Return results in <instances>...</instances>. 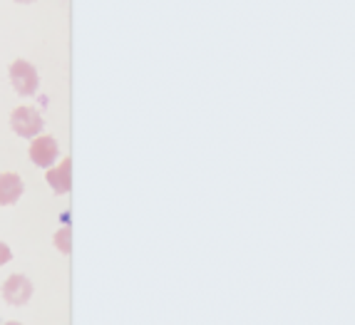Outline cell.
Returning a JSON list of instances; mask_svg holds the SVG:
<instances>
[{
  "mask_svg": "<svg viewBox=\"0 0 355 325\" xmlns=\"http://www.w3.org/2000/svg\"><path fill=\"white\" fill-rule=\"evenodd\" d=\"M10 127L20 137H37L42 132V117L35 107H18L10 114Z\"/></svg>",
  "mask_w": 355,
  "mask_h": 325,
  "instance_id": "1",
  "label": "cell"
},
{
  "mask_svg": "<svg viewBox=\"0 0 355 325\" xmlns=\"http://www.w3.org/2000/svg\"><path fill=\"white\" fill-rule=\"evenodd\" d=\"M10 82L12 87L18 89V95H35L37 89V70L33 65H30L28 60H15L10 67Z\"/></svg>",
  "mask_w": 355,
  "mask_h": 325,
  "instance_id": "2",
  "label": "cell"
},
{
  "mask_svg": "<svg viewBox=\"0 0 355 325\" xmlns=\"http://www.w3.org/2000/svg\"><path fill=\"white\" fill-rule=\"evenodd\" d=\"M30 296H33V283L25 276H20V273L10 276L6 281V286H3V298L10 306H25L30 301Z\"/></svg>",
  "mask_w": 355,
  "mask_h": 325,
  "instance_id": "3",
  "label": "cell"
},
{
  "mask_svg": "<svg viewBox=\"0 0 355 325\" xmlns=\"http://www.w3.org/2000/svg\"><path fill=\"white\" fill-rule=\"evenodd\" d=\"M30 159L35 161L37 166H53V161L58 159V142H55L53 137H37L33 147H30Z\"/></svg>",
  "mask_w": 355,
  "mask_h": 325,
  "instance_id": "4",
  "label": "cell"
},
{
  "mask_svg": "<svg viewBox=\"0 0 355 325\" xmlns=\"http://www.w3.org/2000/svg\"><path fill=\"white\" fill-rule=\"evenodd\" d=\"M23 196V179L18 174H0V207H10Z\"/></svg>",
  "mask_w": 355,
  "mask_h": 325,
  "instance_id": "5",
  "label": "cell"
},
{
  "mask_svg": "<svg viewBox=\"0 0 355 325\" xmlns=\"http://www.w3.org/2000/svg\"><path fill=\"white\" fill-rule=\"evenodd\" d=\"M45 177H48V184L55 189V194H67V191H70V184H72V161H70V157L60 161V166L50 169Z\"/></svg>",
  "mask_w": 355,
  "mask_h": 325,
  "instance_id": "6",
  "label": "cell"
},
{
  "mask_svg": "<svg viewBox=\"0 0 355 325\" xmlns=\"http://www.w3.org/2000/svg\"><path fill=\"white\" fill-rule=\"evenodd\" d=\"M72 243V234H70V226H65V229H60L58 234H55V246H58L62 254H70V246Z\"/></svg>",
  "mask_w": 355,
  "mask_h": 325,
  "instance_id": "7",
  "label": "cell"
},
{
  "mask_svg": "<svg viewBox=\"0 0 355 325\" xmlns=\"http://www.w3.org/2000/svg\"><path fill=\"white\" fill-rule=\"evenodd\" d=\"M12 258V254H10V249H8L6 243L0 241V266H3V263H8V261Z\"/></svg>",
  "mask_w": 355,
  "mask_h": 325,
  "instance_id": "8",
  "label": "cell"
},
{
  "mask_svg": "<svg viewBox=\"0 0 355 325\" xmlns=\"http://www.w3.org/2000/svg\"><path fill=\"white\" fill-rule=\"evenodd\" d=\"M15 3H35V0H15Z\"/></svg>",
  "mask_w": 355,
  "mask_h": 325,
  "instance_id": "9",
  "label": "cell"
},
{
  "mask_svg": "<svg viewBox=\"0 0 355 325\" xmlns=\"http://www.w3.org/2000/svg\"><path fill=\"white\" fill-rule=\"evenodd\" d=\"M3 325H20V323H3Z\"/></svg>",
  "mask_w": 355,
  "mask_h": 325,
  "instance_id": "10",
  "label": "cell"
}]
</instances>
